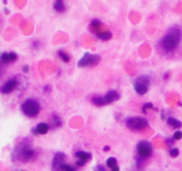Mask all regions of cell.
I'll use <instances>...</instances> for the list:
<instances>
[{"label": "cell", "instance_id": "277c9868", "mask_svg": "<svg viewBox=\"0 0 182 171\" xmlns=\"http://www.w3.org/2000/svg\"><path fill=\"white\" fill-rule=\"evenodd\" d=\"M21 110L27 117L33 118L35 115H38V113L40 112V105L34 100H27L21 105Z\"/></svg>", "mask_w": 182, "mask_h": 171}, {"label": "cell", "instance_id": "6da1fadb", "mask_svg": "<svg viewBox=\"0 0 182 171\" xmlns=\"http://www.w3.org/2000/svg\"><path fill=\"white\" fill-rule=\"evenodd\" d=\"M182 38V31L178 27H173L162 38L160 46L166 53H173L178 48Z\"/></svg>", "mask_w": 182, "mask_h": 171}, {"label": "cell", "instance_id": "ffe728a7", "mask_svg": "<svg viewBox=\"0 0 182 171\" xmlns=\"http://www.w3.org/2000/svg\"><path fill=\"white\" fill-rule=\"evenodd\" d=\"M60 171H75V169L69 165H63L60 169Z\"/></svg>", "mask_w": 182, "mask_h": 171}, {"label": "cell", "instance_id": "8992f818", "mask_svg": "<svg viewBox=\"0 0 182 171\" xmlns=\"http://www.w3.org/2000/svg\"><path fill=\"white\" fill-rule=\"evenodd\" d=\"M126 125H128L129 128H131L133 130H140L148 126V122L144 118L134 117V118H131L126 121Z\"/></svg>", "mask_w": 182, "mask_h": 171}, {"label": "cell", "instance_id": "484cf974", "mask_svg": "<svg viewBox=\"0 0 182 171\" xmlns=\"http://www.w3.org/2000/svg\"><path fill=\"white\" fill-rule=\"evenodd\" d=\"M94 171H106L103 166H97V168H94Z\"/></svg>", "mask_w": 182, "mask_h": 171}, {"label": "cell", "instance_id": "7c38bea8", "mask_svg": "<svg viewBox=\"0 0 182 171\" xmlns=\"http://www.w3.org/2000/svg\"><path fill=\"white\" fill-rule=\"evenodd\" d=\"M54 10L58 13H64L67 6L64 4V0H55L54 2Z\"/></svg>", "mask_w": 182, "mask_h": 171}, {"label": "cell", "instance_id": "ac0fdd59", "mask_svg": "<svg viewBox=\"0 0 182 171\" xmlns=\"http://www.w3.org/2000/svg\"><path fill=\"white\" fill-rule=\"evenodd\" d=\"M58 56L60 57L62 61L65 62V63H68V62L70 61V56H69V55L65 53V51H63V50H59V51H58Z\"/></svg>", "mask_w": 182, "mask_h": 171}, {"label": "cell", "instance_id": "8fae6325", "mask_svg": "<svg viewBox=\"0 0 182 171\" xmlns=\"http://www.w3.org/2000/svg\"><path fill=\"white\" fill-rule=\"evenodd\" d=\"M17 59V55L16 53H2L1 56H0V60L3 63H11V62H14L15 60Z\"/></svg>", "mask_w": 182, "mask_h": 171}, {"label": "cell", "instance_id": "f546056e", "mask_svg": "<svg viewBox=\"0 0 182 171\" xmlns=\"http://www.w3.org/2000/svg\"><path fill=\"white\" fill-rule=\"evenodd\" d=\"M109 150V147H108V145H107V147H104V151H108Z\"/></svg>", "mask_w": 182, "mask_h": 171}, {"label": "cell", "instance_id": "7402d4cb", "mask_svg": "<svg viewBox=\"0 0 182 171\" xmlns=\"http://www.w3.org/2000/svg\"><path fill=\"white\" fill-rule=\"evenodd\" d=\"M54 123V126H59V125H61V121H60V119L56 115H54V121H52Z\"/></svg>", "mask_w": 182, "mask_h": 171}, {"label": "cell", "instance_id": "cb8c5ba5", "mask_svg": "<svg viewBox=\"0 0 182 171\" xmlns=\"http://www.w3.org/2000/svg\"><path fill=\"white\" fill-rule=\"evenodd\" d=\"M178 155H179V150H178V149H173V150L171 151V157L175 158V157H177Z\"/></svg>", "mask_w": 182, "mask_h": 171}, {"label": "cell", "instance_id": "d6986e66", "mask_svg": "<svg viewBox=\"0 0 182 171\" xmlns=\"http://www.w3.org/2000/svg\"><path fill=\"white\" fill-rule=\"evenodd\" d=\"M106 164H107V166H108L110 169H112V167H115V166H118L117 165V159L115 158V157H109V158L107 159Z\"/></svg>", "mask_w": 182, "mask_h": 171}, {"label": "cell", "instance_id": "ba28073f", "mask_svg": "<svg viewBox=\"0 0 182 171\" xmlns=\"http://www.w3.org/2000/svg\"><path fill=\"white\" fill-rule=\"evenodd\" d=\"M16 87H17V81H16V79H11L1 86L0 92H1L2 94H9V93L14 91L15 89H16Z\"/></svg>", "mask_w": 182, "mask_h": 171}, {"label": "cell", "instance_id": "52a82bcc", "mask_svg": "<svg viewBox=\"0 0 182 171\" xmlns=\"http://www.w3.org/2000/svg\"><path fill=\"white\" fill-rule=\"evenodd\" d=\"M138 155L143 158H147L152 153V145L149 141H140L137 145Z\"/></svg>", "mask_w": 182, "mask_h": 171}, {"label": "cell", "instance_id": "f1b7e54d", "mask_svg": "<svg viewBox=\"0 0 182 171\" xmlns=\"http://www.w3.org/2000/svg\"><path fill=\"white\" fill-rule=\"evenodd\" d=\"M39 46V42H34L33 43V47H38Z\"/></svg>", "mask_w": 182, "mask_h": 171}, {"label": "cell", "instance_id": "2e32d148", "mask_svg": "<svg viewBox=\"0 0 182 171\" xmlns=\"http://www.w3.org/2000/svg\"><path fill=\"white\" fill-rule=\"evenodd\" d=\"M167 123H168V125H171V126L175 127V128H180V127L182 126L181 121H179V120H177V119H175V118H168Z\"/></svg>", "mask_w": 182, "mask_h": 171}, {"label": "cell", "instance_id": "7a4b0ae2", "mask_svg": "<svg viewBox=\"0 0 182 171\" xmlns=\"http://www.w3.org/2000/svg\"><path fill=\"white\" fill-rule=\"evenodd\" d=\"M89 29L93 34H95L97 38L103 41H108L112 36V33L107 29V27L97 18L91 21L90 25H89Z\"/></svg>", "mask_w": 182, "mask_h": 171}, {"label": "cell", "instance_id": "603a6c76", "mask_svg": "<svg viewBox=\"0 0 182 171\" xmlns=\"http://www.w3.org/2000/svg\"><path fill=\"white\" fill-rule=\"evenodd\" d=\"M173 138H175V140H179V139H181L182 138L181 130H177L176 133H175V135H173Z\"/></svg>", "mask_w": 182, "mask_h": 171}, {"label": "cell", "instance_id": "9c48e42d", "mask_svg": "<svg viewBox=\"0 0 182 171\" xmlns=\"http://www.w3.org/2000/svg\"><path fill=\"white\" fill-rule=\"evenodd\" d=\"M33 155H34L33 150H31V149L28 147H23V149H21V150L18 151L17 156H19V159H21V160L28 162V160H30V159L32 158Z\"/></svg>", "mask_w": 182, "mask_h": 171}, {"label": "cell", "instance_id": "d4e9b609", "mask_svg": "<svg viewBox=\"0 0 182 171\" xmlns=\"http://www.w3.org/2000/svg\"><path fill=\"white\" fill-rule=\"evenodd\" d=\"M85 162H86V160H84V159H78L76 162V165L80 166V167H82V166L85 165Z\"/></svg>", "mask_w": 182, "mask_h": 171}, {"label": "cell", "instance_id": "4316f807", "mask_svg": "<svg viewBox=\"0 0 182 171\" xmlns=\"http://www.w3.org/2000/svg\"><path fill=\"white\" fill-rule=\"evenodd\" d=\"M28 71H29V66H28V65H25L23 68V72L24 73H28Z\"/></svg>", "mask_w": 182, "mask_h": 171}, {"label": "cell", "instance_id": "30bf717a", "mask_svg": "<svg viewBox=\"0 0 182 171\" xmlns=\"http://www.w3.org/2000/svg\"><path fill=\"white\" fill-rule=\"evenodd\" d=\"M64 154L63 153H57L53 159V167L57 170L60 171L61 167L64 165Z\"/></svg>", "mask_w": 182, "mask_h": 171}, {"label": "cell", "instance_id": "83f0119b", "mask_svg": "<svg viewBox=\"0 0 182 171\" xmlns=\"http://www.w3.org/2000/svg\"><path fill=\"white\" fill-rule=\"evenodd\" d=\"M112 171H119V167L118 166H115L112 168Z\"/></svg>", "mask_w": 182, "mask_h": 171}, {"label": "cell", "instance_id": "5b68a950", "mask_svg": "<svg viewBox=\"0 0 182 171\" xmlns=\"http://www.w3.org/2000/svg\"><path fill=\"white\" fill-rule=\"evenodd\" d=\"M150 85V79L148 76H139L134 81V90L137 94L144 95L148 91V87Z\"/></svg>", "mask_w": 182, "mask_h": 171}, {"label": "cell", "instance_id": "3957f363", "mask_svg": "<svg viewBox=\"0 0 182 171\" xmlns=\"http://www.w3.org/2000/svg\"><path fill=\"white\" fill-rule=\"evenodd\" d=\"M101 61V57L99 55H92L90 53H86L82 59L78 61V68H93L97 65Z\"/></svg>", "mask_w": 182, "mask_h": 171}, {"label": "cell", "instance_id": "e0dca14e", "mask_svg": "<svg viewBox=\"0 0 182 171\" xmlns=\"http://www.w3.org/2000/svg\"><path fill=\"white\" fill-rule=\"evenodd\" d=\"M76 156L78 157V159H84V160H88V159L91 158V154L87 153V152H82V151H80L76 153Z\"/></svg>", "mask_w": 182, "mask_h": 171}, {"label": "cell", "instance_id": "44dd1931", "mask_svg": "<svg viewBox=\"0 0 182 171\" xmlns=\"http://www.w3.org/2000/svg\"><path fill=\"white\" fill-rule=\"evenodd\" d=\"M151 108H153V105L151 103L145 104L144 107H143V111H144L145 113H147V109H151Z\"/></svg>", "mask_w": 182, "mask_h": 171}, {"label": "cell", "instance_id": "5bb4252c", "mask_svg": "<svg viewBox=\"0 0 182 171\" xmlns=\"http://www.w3.org/2000/svg\"><path fill=\"white\" fill-rule=\"evenodd\" d=\"M49 130V125L46 123H40L38 124V126L35 127L34 130H33V133L34 134H41V135H44L48 132Z\"/></svg>", "mask_w": 182, "mask_h": 171}, {"label": "cell", "instance_id": "4fadbf2b", "mask_svg": "<svg viewBox=\"0 0 182 171\" xmlns=\"http://www.w3.org/2000/svg\"><path fill=\"white\" fill-rule=\"evenodd\" d=\"M104 98H105L107 104L112 103V102H115V100H117L119 98V93L117 91H115V90H110V91H108L106 93V95Z\"/></svg>", "mask_w": 182, "mask_h": 171}, {"label": "cell", "instance_id": "9a60e30c", "mask_svg": "<svg viewBox=\"0 0 182 171\" xmlns=\"http://www.w3.org/2000/svg\"><path fill=\"white\" fill-rule=\"evenodd\" d=\"M92 103L97 106H104V105H107V102H106L105 98L104 96H95V98H92Z\"/></svg>", "mask_w": 182, "mask_h": 171}]
</instances>
